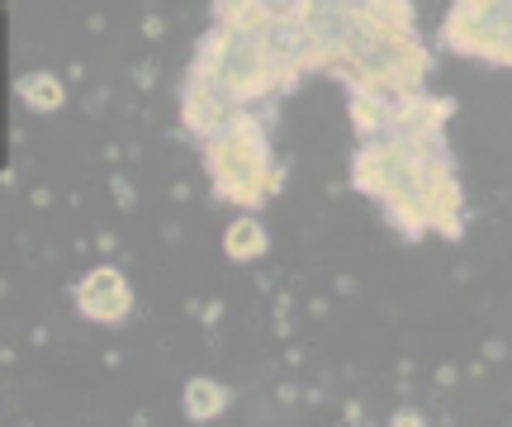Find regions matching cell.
<instances>
[{"label":"cell","instance_id":"1","mask_svg":"<svg viewBox=\"0 0 512 427\" xmlns=\"http://www.w3.org/2000/svg\"><path fill=\"white\" fill-rule=\"evenodd\" d=\"M204 167L214 176L223 200H238V205H256L266 181H280L271 171V152H266V133L256 129L252 114H233L219 133H209V157Z\"/></svg>","mask_w":512,"mask_h":427},{"label":"cell","instance_id":"2","mask_svg":"<svg viewBox=\"0 0 512 427\" xmlns=\"http://www.w3.org/2000/svg\"><path fill=\"white\" fill-rule=\"evenodd\" d=\"M76 309L95 318V323H119L133 309V290H128V280L114 266H100V271H91L76 285Z\"/></svg>","mask_w":512,"mask_h":427},{"label":"cell","instance_id":"3","mask_svg":"<svg viewBox=\"0 0 512 427\" xmlns=\"http://www.w3.org/2000/svg\"><path fill=\"white\" fill-rule=\"evenodd\" d=\"M228 409V390L214 385L209 375H195L190 385H185V418L190 423H209V418H219Z\"/></svg>","mask_w":512,"mask_h":427},{"label":"cell","instance_id":"4","mask_svg":"<svg viewBox=\"0 0 512 427\" xmlns=\"http://www.w3.org/2000/svg\"><path fill=\"white\" fill-rule=\"evenodd\" d=\"M19 95H24V105L38 114H53L62 110V100H67V91H62V81H57L53 72H34L19 81Z\"/></svg>","mask_w":512,"mask_h":427},{"label":"cell","instance_id":"5","mask_svg":"<svg viewBox=\"0 0 512 427\" xmlns=\"http://www.w3.org/2000/svg\"><path fill=\"white\" fill-rule=\"evenodd\" d=\"M228 257L233 261H256L261 252H266V228L261 223H252V219H238L233 228H228Z\"/></svg>","mask_w":512,"mask_h":427}]
</instances>
